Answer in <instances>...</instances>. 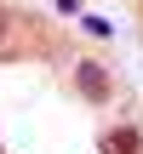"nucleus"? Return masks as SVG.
Returning <instances> with one entry per match:
<instances>
[{"label": "nucleus", "mask_w": 143, "mask_h": 154, "mask_svg": "<svg viewBox=\"0 0 143 154\" xmlns=\"http://www.w3.org/2000/svg\"><path fill=\"white\" fill-rule=\"evenodd\" d=\"M103 154H143V131L138 126H109L103 131Z\"/></svg>", "instance_id": "nucleus-2"}, {"label": "nucleus", "mask_w": 143, "mask_h": 154, "mask_svg": "<svg viewBox=\"0 0 143 154\" xmlns=\"http://www.w3.org/2000/svg\"><path fill=\"white\" fill-rule=\"evenodd\" d=\"M80 29H86L92 40H109V34H115V23H109V17H80Z\"/></svg>", "instance_id": "nucleus-3"}, {"label": "nucleus", "mask_w": 143, "mask_h": 154, "mask_svg": "<svg viewBox=\"0 0 143 154\" xmlns=\"http://www.w3.org/2000/svg\"><path fill=\"white\" fill-rule=\"evenodd\" d=\"M75 91H80L86 103H109V97H115V74H109L97 57H80V63H75Z\"/></svg>", "instance_id": "nucleus-1"}]
</instances>
